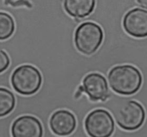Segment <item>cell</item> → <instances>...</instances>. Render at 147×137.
Here are the masks:
<instances>
[{
  "label": "cell",
  "instance_id": "obj_11",
  "mask_svg": "<svg viewBox=\"0 0 147 137\" xmlns=\"http://www.w3.org/2000/svg\"><path fill=\"white\" fill-rule=\"evenodd\" d=\"M16 99L14 95L8 89L0 88V116L3 117L9 114L15 107Z\"/></svg>",
  "mask_w": 147,
  "mask_h": 137
},
{
  "label": "cell",
  "instance_id": "obj_1",
  "mask_svg": "<svg viewBox=\"0 0 147 137\" xmlns=\"http://www.w3.org/2000/svg\"><path fill=\"white\" fill-rule=\"evenodd\" d=\"M109 85L115 93L131 96L137 93L143 82L139 70L131 65L115 66L108 75Z\"/></svg>",
  "mask_w": 147,
  "mask_h": 137
},
{
  "label": "cell",
  "instance_id": "obj_2",
  "mask_svg": "<svg viewBox=\"0 0 147 137\" xmlns=\"http://www.w3.org/2000/svg\"><path fill=\"white\" fill-rule=\"evenodd\" d=\"M103 40V31L101 27L93 22L82 23L75 32V45L79 52L86 55L96 53Z\"/></svg>",
  "mask_w": 147,
  "mask_h": 137
},
{
  "label": "cell",
  "instance_id": "obj_13",
  "mask_svg": "<svg viewBox=\"0 0 147 137\" xmlns=\"http://www.w3.org/2000/svg\"><path fill=\"white\" fill-rule=\"evenodd\" d=\"M10 63V59L6 52L1 50L0 52V73H3L8 68Z\"/></svg>",
  "mask_w": 147,
  "mask_h": 137
},
{
  "label": "cell",
  "instance_id": "obj_4",
  "mask_svg": "<svg viewBox=\"0 0 147 137\" xmlns=\"http://www.w3.org/2000/svg\"><path fill=\"white\" fill-rule=\"evenodd\" d=\"M112 111L117 124L126 131L139 129L146 119L144 108L136 101H124Z\"/></svg>",
  "mask_w": 147,
  "mask_h": 137
},
{
  "label": "cell",
  "instance_id": "obj_7",
  "mask_svg": "<svg viewBox=\"0 0 147 137\" xmlns=\"http://www.w3.org/2000/svg\"><path fill=\"white\" fill-rule=\"evenodd\" d=\"M84 92L93 101H105L109 97V89L106 78L98 73L88 74L83 78Z\"/></svg>",
  "mask_w": 147,
  "mask_h": 137
},
{
  "label": "cell",
  "instance_id": "obj_12",
  "mask_svg": "<svg viewBox=\"0 0 147 137\" xmlns=\"http://www.w3.org/2000/svg\"><path fill=\"white\" fill-rule=\"evenodd\" d=\"M15 24L12 17L5 12L0 13V40L9 38L13 34Z\"/></svg>",
  "mask_w": 147,
  "mask_h": 137
},
{
  "label": "cell",
  "instance_id": "obj_15",
  "mask_svg": "<svg viewBox=\"0 0 147 137\" xmlns=\"http://www.w3.org/2000/svg\"><path fill=\"white\" fill-rule=\"evenodd\" d=\"M6 3L7 4H9L11 5L14 6V4L16 3V0H6Z\"/></svg>",
  "mask_w": 147,
  "mask_h": 137
},
{
  "label": "cell",
  "instance_id": "obj_9",
  "mask_svg": "<svg viewBox=\"0 0 147 137\" xmlns=\"http://www.w3.org/2000/svg\"><path fill=\"white\" fill-rule=\"evenodd\" d=\"M77 126L74 114L67 110H58L50 119L52 132L58 136H67L73 133Z\"/></svg>",
  "mask_w": 147,
  "mask_h": 137
},
{
  "label": "cell",
  "instance_id": "obj_8",
  "mask_svg": "<svg viewBox=\"0 0 147 137\" xmlns=\"http://www.w3.org/2000/svg\"><path fill=\"white\" fill-rule=\"evenodd\" d=\"M11 132L14 137H41L43 129L37 118L24 115L17 118L13 122Z\"/></svg>",
  "mask_w": 147,
  "mask_h": 137
},
{
  "label": "cell",
  "instance_id": "obj_5",
  "mask_svg": "<svg viewBox=\"0 0 147 137\" xmlns=\"http://www.w3.org/2000/svg\"><path fill=\"white\" fill-rule=\"evenodd\" d=\"M85 129L90 136H111L115 130L114 120L108 111L102 109H96L86 118Z\"/></svg>",
  "mask_w": 147,
  "mask_h": 137
},
{
  "label": "cell",
  "instance_id": "obj_14",
  "mask_svg": "<svg viewBox=\"0 0 147 137\" xmlns=\"http://www.w3.org/2000/svg\"><path fill=\"white\" fill-rule=\"evenodd\" d=\"M136 1L141 7L147 9V0H136Z\"/></svg>",
  "mask_w": 147,
  "mask_h": 137
},
{
  "label": "cell",
  "instance_id": "obj_3",
  "mask_svg": "<svg viewBox=\"0 0 147 137\" xmlns=\"http://www.w3.org/2000/svg\"><path fill=\"white\" fill-rule=\"evenodd\" d=\"M42 83L41 73L31 65L19 66L11 76V83L14 90L23 96H31L37 93Z\"/></svg>",
  "mask_w": 147,
  "mask_h": 137
},
{
  "label": "cell",
  "instance_id": "obj_10",
  "mask_svg": "<svg viewBox=\"0 0 147 137\" xmlns=\"http://www.w3.org/2000/svg\"><path fill=\"white\" fill-rule=\"evenodd\" d=\"M66 12L74 18H84L94 11L96 0H64Z\"/></svg>",
  "mask_w": 147,
  "mask_h": 137
},
{
  "label": "cell",
  "instance_id": "obj_6",
  "mask_svg": "<svg viewBox=\"0 0 147 137\" xmlns=\"http://www.w3.org/2000/svg\"><path fill=\"white\" fill-rule=\"evenodd\" d=\"M123 27L126 33L136 38L147 37V11L134 8L125 14Z\"/></svg>",
  "mask_w": 147,
  "mask_h": 137
}]
</instances>
